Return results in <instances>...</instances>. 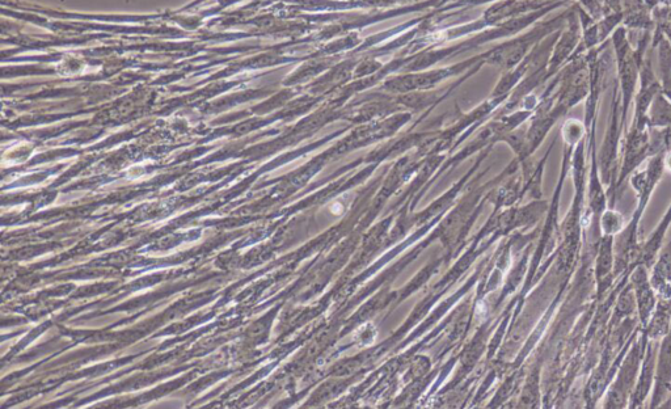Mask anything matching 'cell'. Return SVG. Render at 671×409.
<instances>
[{"instance_id": "cell-1", "label": "cell", "mask_w": 671, "mask_h": 409, "mask_svg": "<svg viewBox=\"0 0 671 409\" xmlns=\"http://www.w3.org/2000/svg\"><path fill=\"white\" fill-rule=\"evenodd\" d=\"M648 336L644 331H640V337L636 336L633 340L631 348L628 349L626 356L619 366L618 373H616L615 381L611 383V387L607 390L605 404L603 407H628L630 404L633 390L639 378L641 369V362L647 348Z\"/></svg>"}, {"instance_id": "cell-2", "label": "cell", "mask_w": 671, "mask_h": 409, "mask_svg": "<svg viewBox=\"0 0 671 409\" xmlns=\"http://www.w3.org/2000/svg\"><path fill=\"white\" fill-rule=\"evenodd\" d=\"M630 284L635 293L637 316L641 328L648 326L658 303L656 290L653 289L651 273L647 265L640 263L631 269Z\"/></svg>"}, {"instance_id": "cell-3", "label": "cell", "mask_w": 671, "mask_h": 409, "mask_svg": "<svg viewBox=\"0 0 671 409\" xmlns=\"http://www.w3.org/2000/svg\"><path fill=\"white\" fill-rule=\"evenodd\" d=\"M658 351H660L658 341L648 339L643 362H641L639 378H637L635 390L632 392L628 407L637 408L643 406L649 392L653 390L654 382H656Z\"/></svg>"}, {"instance_id": "cell-4", "label": "cell", "mask_w": 671, "mask_h": 409, "mask_svg": "<svg viewBox=\"0 0 671 409\" xmlns=\"http://www.w3.org/2000/svg\"><path fill=\"white\" fill-rule=\"evenodd\" d=\"M615 236H601L597 243V259H595L594 276L597 280L598 297H602L609 289L615 269Z\"/></svg>"}, {"instance_id": "cell-5", "label": "cell", "mask_w": 671, "mask_h": 409, "mask_svg": "<svg viewBox=\"0 0 671 409\" xmlns=\"http://www.w3.org/2000/svg\"><path fill=\"white\" fill-rule=\"evenodd\" d=\"M622 25L628 31L653 33L656 29L652 10L644 3V0H624Z\"/></svg>"}, {"instance_id": "cell-6", "label": "cell", "mask_w": 671, "mask_h": 409, "mask_svg": "<svg viewBox=\"0 0 671 409\" xmlns=\"http://www.w3.org/2000/svg\"><path fill=\"white\" fill-rule=\"evenodd\" d=\"M651 282L658 299L671 301V242L658 252L653 263Z\"/></svg>"}, {"instance_id": "cell-7", "label": "cell", "mask_w": 671, "mask_h": 409, "mask_svg": "<svg viewBox=\"0 0 671 409\" xmlns=\"http://www.w3.org/2000/svg\"><path fill=\"white\" fill-rule=\"evenodd\" d=\"M670 223L671 205L668 209V212L665 213L664 218H662L660 225L654 229L647 242L643 244V247H640L639 264L643 263L649 267V265L654 263L658 252L661 250L662 242H664L666 233H668Z\"/></svg>"}, {"instance_id": "cell-8", "label": "cell", "mask_w": 671, "mask_h": 409, "mask_svg": "<svg viewBox=\"0 0 671 409\" xmlns=\"http://www.w3.org/2000/svg\"><path fill=\"white\" fill-rule=\"evenodd\" d=\"M647 118L649 128L664 129L671 125V99L664 91L653 99Z\"/></svg>"}, {"instance_id": "cell-9", "label": "cell", "mask_w": 671, "mask_h": 409, "mask_svg": "<svg viewBox=\"0 0 671 409\" xmlns=\"http://www.w3.org/2000/svg\"><path fill=\"white\" fill-rule=\"evenodd\" d=\"M656 29H654L652 41L658 37H665L671 46V6H658L652 11Z\"/></svg>"}, {"instance_id": "cell-10", "label": "cell", "mask_w": 671, "mask_h": 409, "mask_svg": "<svg viewBox=\"0 0 671 409\" xmlns=\"http://www.w3.org/2000/svg\"><path fill=\"white\" fill-rule=\"evenodd\" d=\"M622 214L614 208L606 209L599 217V231L601 236H616L624 229Z\"/></svg>"}, {"instance_id": "cell-11", "label": "cell", "mask_w": 671, "mask_h": 409, "mask_svg": "<svg viewBox=\"0 0 671 409\" xmlns=\"http://www.w3.org/2000/svg\"><path fill=\"white\" fill-rule=\"evenodd\" d=\"M623 2L624 0H603L606 15L613 14V12H623Z\"/></svg>"}, {"instance_id": "cell-12", "label": "cell", "mask_w": 671, "mask_h": 409, "mask_svg": "<svg viewBox=\"0 0 671 409\" xmlns=\"http://www.w3.org/2000/svg\"><path fill=\"white\" fill-rule=\"evenodd\" d=\"M649 8L653 11L658 6H671V0H644Z\"/></svg>"}, {"instance_id": "cell-13", "label": "cell", "mask_w": 671, "mask_h": 409, "mask_svg": "<svg viewBox=\"0 0 671 409\" xmlns=\"http://www.w3.org/2000/svg\"><path fill=\"white\" fill-rule=\"evenodd\" d=\"M664 168L665 171L671 172V151H666L664 154Z\"/></svg>"}]
</instances>
